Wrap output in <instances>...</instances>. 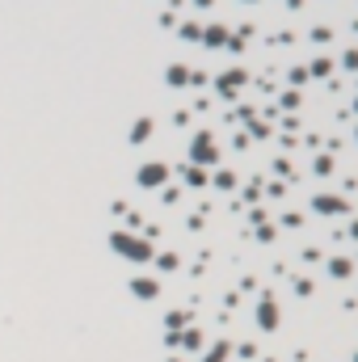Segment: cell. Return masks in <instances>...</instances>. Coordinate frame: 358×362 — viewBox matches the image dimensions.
Segmentation results:
<instances>
[{"mask_svg":"<svg viewBox=\"0 0 358 362\" xmlns=\"http://www.w3.org/2000/svg\"><path fill=\"white\" fill-rule=\"evenodd\" d=\"M131 291H135V295H143V299H152V295H156V282H152V278H135V282H131Z\"/></svg>","mask_w":358,"mask_h":362,"instance_id":"4","label":"cell"},{"mask_svg":"<svg viewBox=\"0 0 358 362\" xmlns=\"http://www.w3.org/2000/svg\"><path fill=\"white\" fill-rule=\"evenodd\" d=\"M190 161H194V165H215V161H220V152H215V139H211V135H194Z\"/></svg>","mask_w":358,"mask_h":362,"instance_id":"2","label":"cell"},{"mask_svg":"<svg viewBox=\"0 0 358 362\" xmlns=\"http://www.w3.org/2000/svg\"><path fill=\"white\" fill-rule=\"evenodd\" d=\"M169 84H186V68H169Z\"/></svg>","mask_w":358,"mask_h":362,"instance_id":"6","label":"cell"},{"mask_svg":"<svg viewBox=\"0 0 358 362\" xmlns=\"http://www.w3.org/2000/svg\"><path fill=\"white\" fill-rule=\"evenodd\" d=\"M147 135H152V118H139V123L131 127V139H135V143H143Z\"/></svg>","mask_w":358,"mask_h":362,"instance_id":"5","label":"cell"},{"mask_svg":"<svg viewBox=\"0 0 358 362\" xmlns=\"http://www.w3.org/2000/svg\"><path fill=\"white\" fill-rule=\"evenodd\" d=\"M165 177H169V169H165V165H143V169H139V185H147V190H156Z\"/></svg>","mask_w":358,"mask_h":362,"instance_id":"3","label":"cell"},{"mask_svg":"<svg viewBox=\"0 0 358 362\" xmlns=\"http://www.w3.org/2000/svg\"><path fill=\"white\" fill-rule=\"evenodd\" d=\"M224 354H228V345H220V350H215L211 358H202V362H224Z\"/></svg>","mask_w":358,"mask_h":362,"instance_id":"7","label":"cell"},{"mask_svg":"<svg viewBox=\"0 0 358 362\" xmlns=\"http://www.w3.org/2000/svg\"><path fill=\"white\" fill-rule=\"evenodd\" d=\"M110 244H114L123 257H131V262H147V257H152V244H147V240H139V236H131V232H114V236H110Z\"/></svg>","mask_w":358,"mask_h":362,"instance_id":"1","label":"cell"}]
</instances>
